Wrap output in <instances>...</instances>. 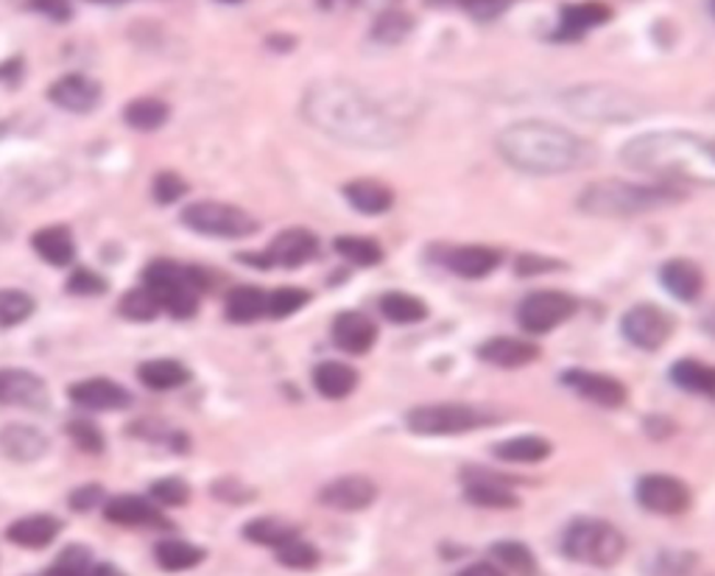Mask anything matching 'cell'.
I'll return each mask as SVG.
<instances>
[{"mask_svg":"<svg viewBox=\"0 0 715 576\" xmlns=\"http://www.w3.org/2000/svg\"><path fill=\"white\" fill-rule=\"evenodd\" d=\"M702 327L710 333V336L715 338V306L710 308V311L702 316Z\"/></svg>","mask_w":715,"mask_h":576,"instance_id":"58","label":"cell"},{"mask_svg":"<svg viewBox=\"0 0 715 576\" xmlns=\"http://www.w3.org/2000/svg\"><path fill=\"white\" fill-rule=\"evenodd\" d=\"M54 571L59 576H88L93 571V552L88 545H68L54 563Z\"/></svg>","mask_w":715,"mask_h":576,"instance_id":"46","label":"cell"},{"mask_svg":"<svg viewBox=\"0 0 715 576\" xmlns=\"http://www.w3.org/2000/svg\"><path fill=\"white\" fill-rule=\"evenodd\" d=\"M316 252V235L302 230V227H293V230L280 232V235L268 244L266 252H261V255H243V261H246V264H255L257 269H274V266H280V269H297V266L313 261Z\"/></svg>","mask_w":715,"mask_h":576,"instance_id":"10","label":"cell"},{"mask_svg":"<svg viewBox=\"0 0 715 576\" xmlns=\"http://www.w3.org/2000/svg\"><path fill=\"white\" fill-rule=\"evenodd\" d=\"M187 191V185L182 182L180 174H171V171H162V174L154 176V199L160 205H171V201L180 199Z\"/></svg>","mask_w":715,"mask_h":576,"instance_id":"51","label":"cell"},{"mask_svg":"<svg viewBox=\"0 0 715 576\" xmlns=\"http://www.w3.org/2000/svg\"><path fill=\"white\" fill-rule=\"evenodd\" d=\"M28 7L37 14H45L48 20H54V23H68V20L73 18L70 0H32Z\"/></svg>","mask_w":715,"mask_h":576,"instance_id":"54","label":"cell"},{"mask_svg":"<svg viewBox=\"0 0 715 576\" xmlns=\"http://www.w3.org/2000/svg\"><path fill=\"white\" fill-rule=\"evenodd\" d=\"M657 576H699L696 554H688V552L659 554Z\"/></svg>","mask_w":715,"mask_h":576,"instance_id":"47","label":"cell"},{"mask_svg":"<svg viewBox=\"0 0 715 576\" xmlns=\"http://www.w3.org/2000/svg\"><path fill=\"white\" fill-rule=\"evenodd\" d=\"M551 269H560V264H554V261H537V257H520V264H517V272L520 275H534V272H551Z\"/></svg>","mask_w":715,"mask_h":576,"instance_id":"55","label":"cell"},{"mask_svg":"<svg viewBox=\"0 0 715 576\" xmlns=\"http://www.w3.org/2000/svg\"><path fill=\"white\" fill-rule=\"evenodd\" d=\"M500 261H504V252L484 244L453 246V250L442 252V264L453 275L466 277V280H478V277L492 275L500 266Z\"/></svg>","mask_w":715,"mask_h":576,"instance_id":"18","label":"cell"},{"mask_svg":"<svg viewBox=\"0 0 715 576\" xmlns=\"http://www.w3.org/2000/svg\"><path fill=\"white\" fill-rule=\"evenodd\" d=\"M562 383L570 387L573 392H579L585 401L598 403L603 408H621L626 403L628 392L621 381H615L612 376H603V372H590V370H570L562 376Z\"/></svg>","mask_w":715,"mask_h":576,"instance_id":"15","label":"cell"},{"mask_svg":"<svg viewBox=\"0 0 715 576\" xmlns=\"http://www.w3.org/2000/svg\"><path fill=\"white\" fill-rule=\"evenodd\" d=\"M380 311L383 316L397 325H411V322H423L428 316V306L419 297L403 295V291H389L380 297Z\"/></svg>","mask_w":715,"mask_h":576,"instance_id":"38","label":"cell"},{"mask_svg":"<svg viewBox=\"0 0 715 576\" xmlns=\"http://www.w3.org/2000/svg\"><path fill=\"white\" fill-rule=\"evenodd\" d=\"M104 518L118 523V527H154L160 523V515L149 502L137 495H118L104 507Z\"/></svg>","mask_w":715,"mask_h":576,"instance_id":"29","label":"cell"},{"mask_svg":"<svg viewBox=\"0 0 715 576\" xmlns=\"http://www.w3.org/2000/svg\"><path fill=\"white\" fill-rule=\"evenodd\" d=\"M308 300H311V295L302 291V288H277V291H272L266 297V313L272 320H286V316H291V313H297L299 308L305 306Z\"/></svg>","mask_w":715,"mask_h":576,"instance_id":"45","label":"cell"},{"mask_svg":"<svg viewBox=\"0 0 715 576\" xmlns=\"http://www.w3.org/2000/svg\"><path fill=\"white\" fill-rule=\"evenodd\" d=\"M336 252L347 257L355 266H378L383 261V250L374 239H364V235H342L336 239Z\"/></svg>","mask_w":715,"mask_h":576,"instance_id":"40","label":"cell"},{"mask_svg":"<svg viewBox=\"0 0 715 576\" xmlns=\"http://www.w3.org/2000/svg\"><path fill=\"white\" fill-rule=\"evenodd\" d=\"M243 538L250 540V543L277 549V545L288 543L291 538H299V529L297 523L280 518V515H266V518L250 520V523L243 527Z\"/></svg>","mask_w":715,"mask_h":576,"instance_id":"31","label":"cell"},{"mask_svg":"<svg viewBox=\"0 0 715 576\" xmlns=\"http://www.w3.org/2000/svg\"><path fill=\"white\" fill-rule=\"evenodd\" d=\"M495 457L504 462H520V464H534L542 459L551 457V442L542 437H515L506 442L495 445Z\"/></svg>","mask_w":715,"mask_h":576,"instance_id":"37","label":"cell"},{"mask_svg":"<svg viewBox=\"0 0 715 576\" xmlns=\"http://www.w3.org/2000/svg\"><path fill=\"white\" fill-rule=\"evenodd\" d=\"M0 403L3 406L45 408L48 406V387L39 376L28 370H0Z\"/></svg>","mask_w":715,"mask_h":576,"instance_id":"17","label":"cell"},{"mask_svg":"<svg viewBox=\"0 0 715 576\" xmlns=\"http://www.w3.org/2000/svg\"><path fill=\"white\" fill-rule=\"evenodd\" d=\"M88 576H126V574L120 568H115V565L101 563V565H93V571H90Z\"/></svg>","mask_w":715,"mask_h":576,"instance_id":"57","label":"cell"},{"mask_svg":"<svg viewBox=\"0 0 715 576\" xmlns=\"http://www.w3.org/2000/svg\"><path fill=\"white\" fill-rule=\"evenodd\" d=\"M0 451L12 462H37L48 451V439L32 426H7L0 431Z\"/></svg>","mask_w":715,"mask_h":576,"instance_id":"26","label":"cell"},{"mask_svg":"<svg viewBox=\"0 0 715 576\" xmlns=\"http://www.w3.org/2000/svg\"><path fill=\"white\" fill-rule=\"evenodd\" d=\"M576 300L565 291H537V295L526 297L517 308V322L526 333H551L554 327H560L562 322H567L576 313Z\"/></svg>","mask_w":715,"mask_h":576,"instance_id":"9","label":"cell"},{"mask_svg":"<svg viewBox=\"0 0 715 576\" xmlns=\"http://www.w3.org/2000/svg\"><path fill=\"white\" fill-rule=\"evenodd\" d=\"M151 495L162 507H180V504L187 502L191 489H187V484L182 479H160V482L151 484Z\"/></svg>","mask_w":715,"mask_h":576,"instance_id":"48","label":"cell"},{"mask_svg":"<svg viewBox=\"0 0 715 576\" xmlns=\"http://www.w3.org/2000/svg\"><path fill=\"white\" fill-rule=\"evenodd\" d=\"M68 434H70V439L79 445L81 451L99 453L101 448H104V437H101L99 428H95L93 423H88V421H73L68 426Z\"/></svg>","mask_w":715,"mask_h":576,"instance_id":"50","label":"cell"},{"mask_svg":"<svg viewBox=\"0 0 715 576\" xmlns=\"http://www.w3.org/2000/svg\"><path fill=\"white\" fill-rule=\"evenodd\" d=\"M302 113L316 129L342 143L387 149L403 138L397 120L349 82H324L311 88Z\"/></svg>","mask_w":715,"mask_h":576,"instance_id":"1","label":"cell"},{"mask_svg":"<svg viewBox=\"0 0 715 576\" xmlns=\"http://www.w3.org/2000/svg\"><path fill=\"white\" fill-rule=\"evenodd\" d=\"M671 376L677 387L688 389V392H699V395H707L715 401V367L684 358V361L673 364Z\"/></svg>","mask_w":715,"mask_h":576,"instance_id":"36","label":"cell"},{"mask_svg":"<svg viewBox=\"0 0 715 576\" xmlns=\"http://www.w3.org/2000/svg\"><path fill=\"white\" fill-rule=\"evenodd\" d=\"M495 421L498 414L489 406H473V403H428V406L411 408L405 417L408 431L423 434V437H453V434L495 426Z\"/></svg>","mask_w":715,"mask_h":576,"instance_id":"7","label":"cell"},{"mask_svg":"<svg viewBox=\"0 0 715 576\" xmlns=\"http://www.w3.org/2000/svg\"><path fill=\"white\" fill-rule=\"evenodd\" d=\"M59 532H62V520L54 515H28V518L14 520L7 529V538L20 549H45L57 540Z\"/></svg>","mask_w":715,"mask_h":576,"instance_id":"24","label":"cell"},{"mask_svg":"<svg viewBox=\"0 0 715 576\" xmlns=\"http://www.w3.org/2000/svg\"><path fill=\"white\" fill-rule=\"evenodd\" d=\"M623 163L671 182L715 185V140L693 133H646L623 146Z\"/></svg>","mask_w":715,"mask_h":576,"instance_id":"2","label":"cell"},{"mask_svg":"<svg viewBox=\"0 0 715 576\" xmlns=\"http://www.w3.org/2000/svg\"><path fill=\"white\" fill-rule=\"evenodd\" d=\"M464 498L481 509H517L520 498L515 489L498 476L481 473V470H466L464 473Z\"/></svg>","mask_w":715,"mask_h":576,"instance_id":"16","label":"cell"},{"mask_svg":"<svg viewBox=\"0 0 715 576\" xmlns=\"http://www.w3.org/2000/svg\"><path fill=\"white\" fill-rule=\"evenodd\" d=\"M48 99L57 104V107L70 110V113H90V110L99 107L101 101V88L81 73H70L57 79L50 84Z\"/></svg>","mask_w":715,"mask_h":576,"instance_id":"21","label":"cell"},{"mask_svg":"<svg viewBox=\"0 0 715 576\" xmlns=\"http://www.w3.org/2000/svg\"><path fill=\"white\" fill-rule=\"evenodd\" d=\"M140 381L149 389H176L182 383L191 381L185 364L174 361V358H157V361L140 364Z\"/></svg>","mask_w":715,"mask_h":576,"instance_id":"33","label":"cell"},{"mask_svg":"<svg viewBox=\"0 0 715 576\" xmlns=\"http://www.w3.org/2000/svg\"><path fill=\"white\" fill-rule=\"evenodd\" d=\"M34 300L18 288H3L0 291V327H12L32 316Z\"/></svg>","mask_w":715,"mask_h":576,"instance_id":"44","label":"cell"},{"mask_svg":"<svg viewBox=\"0 0 715 576\" xmlns=\"http://www.w3.org/2000/svg\"><path fill=\"white\" fill-rule=\"evenodd\" d=\"M266 291H261V288L255 286L235 288V291H230V297H227V316H230L232 322H241V325L261 320L263 313H266Z\"/></svg>","mask_w":715,"mask_h":576,"instance_id":"35","label":"cell"},{"mask_svg":"<svg viewBox=\"0 0 715 576\" xmlns=\"http://www.w3.org/2000/svg\"><path fill=\"white\" fill-rule=\"evenodd\" d=\"M459 576H506L495 563H473L466 565Z\"/></svg>","mask_w":715,"mask_h":576,"instance_id":"56","label":"cell"},{"mask_svg":"<svg viewBox=\"0 0 715 576\" xmlns=\"http://www.w3.org/2000/svg\"><path fill=\"white\" fill-rule=\"evenodd\" d=\"M567 104H570L573 113L581 115V118L596 120H626L641 115L635 101H618V95L612 93V90H579V93L567 95Z\"/></svg>","mask_w":715,"mask_h":576,"instance_id":"14","label":"cell"},{"mask_svg":"<svg viewBox=\"0 0 715 576\" xmlns=\"http://www.w3.org/2000/svg\"><path fill=\"white\" fill-rule=\"evenodd\" d=\"M492 557L515 576H542L534 552L526 543H517V540H504V543L492 545Z\"/></svg>","mask_w":715,"mask_h":576,"instance_id":"34","label":"cell"},{"mask_svg":"<svg viewBox=\"0 0 715 576\" xmlns=\"http://www.w3.org/2000/svg\"><path fill=\"white\" fill-rule=\"evenodd\" d=\"M182 224L187 230L212 235V239H246L257 232V221L246 210L221 201H194L182 210Z\"/></svg>","mask_w":715,"mask_h":576,"instance_id":"8","label":"cell"},{"mask_svg":"<svg viewBox=\"0 0 715 576\" xmlns=\"http://www.w3.org/2000/svg\"><path fill=\"white\" fill-rule=\"evenodd\" d=\"M106 283L101 280L95 272L90 269H79L73 272V277H70L68 283V291L70 295H79V297H90V295H104Z\"/></svg>","mask_w":715,"mask_h":576,"instance_id":"52","label":"cell"},{"mask_svg":"<svg viewBox=\"0 0 715 576\" xmlns=\"http://www.w3.org/2000/svg\"><path fill=\"white\" fill-rule=\"evenodd\" d=\"M154 557L162 571L176 574V571L196 568V565L205 560V549H199V545L194 543H185V540H162V543H157Z\"/></svg>","mask_w":715,"mask_h":576,"instance_id":"32","label":"cell"},{"mask_svg":"<svg viewBox=\"0 0 715 576\" xmlns=\"http://www.w3.org/2000/svg\"><path fill=\"white\" fill-rule=\"evenodd\" d=\"M333 342L349 356H364L378 342V327L361 311H344L333 322Z\"/></svg>","mask_w":715,"mask_h":576,"instance_id":"19","label":"cell"},{"mask_svg":"<svg viewBox=\"0 0 715 576\" xmlns=\"http://www.w3.org/2000/svg\"><path fill=\"white\" fill-rule=\"evenodd\" d=\"M274 552H277V563L291 571H313L322 563V554H319L316 545L302 538H291L288 543L277 545Z\"/></svg>","mask_w":715,"mask_h":576,"instance_id":"41","label":"cell"},{"mask_svg":"<svg viewBox=\"0 0 715 576\" xmlns=\"http://www.w3.org/2000/svg\"><path fill=\"white\" fill-rule=\"evenodd\" d=\"M621 331L623 336H626L628 345L654 353L671 338L673 320L671 313L662 311V308L657 306H635L628 308L626 316H623Z\"/></svg>","mask_w":715,"mask_h":576,"instance_id":"11","label":"cell"},{"mask_svg":"<svg viewBox=\"0 0 715 576\" xmlns=\"http://www.w3.org/2000/svg\"><path fill=\"white\" fill-rule=\"evenodd\" d=\"M313 387L327 401H342V398L353 395L358 387V372L342 361H324L313 370Z\"/></svg>","mask_w":715,"mask_h":576,"instance_id":"28","label":"cell"},{"mask_svg":"<svg viewBox=\"0 0 715 576\" xmlns=\"http://www.w3.org/2000/svg\"><path fill=\"white\" fill-rule=\"evenodd\" d=\"M612 20V7L603 0H585V3H570L560 14V32L556 39H579L592 28H601Z\"/></svg>","mask_w":715,"mask_h":576,"instance_id":"20","label":"cell"},{"mask_svg":"<svg viewBox=\"0 0 715 576\" xmlns=\"http://www.w3.org/2000/svg\"><path fill=\"white\" fill-rule=\"evenodd\" d=\"M411 28H414V18H411L408 12H403V9H389V12H383L374 20L372 37L387 45L403 43L411 34Z\"/></svg>","mask_w":715,"mask_h":576,"instance_id":"43","label":"cell"},{"mask_svg":"<svg viewBox=\"0 0 715 576\" xmlns=\"http://www.w3.org/2000/svg\"><path fill=\"white\" fill-rule=\"evenodd\" d=\"M34 250L43 261H48L50 266H68L76 255L73 235L68 227H45L34 235Z\"/></svg>","mask_w":715,"mask_h":576,"instance_id":"30","label":"cell"},{"mask_svg":"<svg viewBox=\"0 0 715 576\" xmlns=\"http://www.w3.org/2000/svg\"><path fill=\"white\" fill-rule=\"evenodd\" d=\"M498 151L511 169L522 174L554 176L587 163V143L573 133L547 120H520L504 129Z\"/></svg>","mask_w":715,"mask_h":576,"instance_id":"3","label":"cell"},{"mask_svg":"<svg viewBox=\"0 0 715 576\" xmlns=\"http://www.w3.org/2000/svg\"><path fill=\"white\" fill-rule=\"evenodd\" d=\"M70 398L76 406L93 408V412H115V408L129 406V392L120 383L106 381V378H90L70 387Z\"/></svg>","mask_w":715,"mask_h":576,"instance_id":"22","label":"cell"},{"mask_svg":"<svg viewBox=\"0 0 715 576\" xmlns=\"http://www.w3.org/2000/svg\"><path fill=\"white\" fill-rule=\"evenodd\" d=\"M562 554L573 563L592 565V568H612L626 554V538L621 529L601 518H579L567 527L562 538Z\"/></svg>","mask_w":715,"mask_h":576,"instance_id":"5","label":"cell"},{"mask_svg":"<svg viewBox=\"0 0 715 576\" xmlns=\"http://www.w3.org/2000/svg\"><path fill=\"white\" fill-rule=\"evenodd\" d=\"M88 3H99V7H120L126 0H88Z\"/></svg>","mask_w":715,"mask_h":576,"instance_id":"59","label":"cell"},{"mask_svg":"<svg viewBox=\"0 0 715 576\" xmlns=\"http://www.w3.org/2000/svg\"><path fill=\"white\" fill-rule=\"evenodd\" d=\"M160 311H162L160 300H157V295L149 286L131 288V291H126L124 295V300H120V313H124L126 320L149 322L154 320Z\"/></svg>","mask_w":715,"mask_h":576,"instance_id":"42","label":"cell"},{"mask_svg":"<svg viewBox=\"0 0 715 576\" xmlns=\"http://www.w3.org/2000/svg\"><path fill=\"white\" fill-rule=\"evenodd\" d=\"M101 502H104V489H101L99 484H84V487L73 489L68 498V504L76 512H90V509L99 507Z\"/></svg>","mask_w":715,"mask_h":576,"instance_id":"53","label":"cell"},{"mask_svg":"<svg viewBox=\"0 0 715 576\" xmlns=\"http://www.w3.org/2000/svg\"><path fill=\"white\" fill-rule=\"evenodd\" d=\"M682 199V191L662 182V185H632L621 180L592 182L581 191L579 207L590 216L601 219H628L648 210H659Z\"/></svg>","mask_w":715,"mask_h":576,"instance_id":"4","label":"cell"},{"mask_svg":"<svg viewBox=\"0 0 715 576\" xmlns=\"http://www.w3.org/2000/svg\"><path fill=\"white\" fill-rule=\"evenodd\" d=\"M378 498V484L367 476H342L336 482L324 484L319 493V502L338 512H361L372 507Z\"/></svg>","mask_w":715,"mask_h":576,"instance_id":"13","label":"cell"},{"mask_svg":"<svg viewBox=\"0 0 715 576\" xmlns=\"http://www.w3.org/2000/svg\"><path fill=\"white\" fill-rule=\"evenodd\" d=\"M637 504L654 515H682L691 507V489L673 476L648 473L637 482Z\"/></svg>","mask_w":715,"mask_h":576,"instance_id":"12","label":"cell"},{"mask_svg":"<svg viewBox=\"0 0 715 576\" xmlns=\"http://www.w3.org/2000/svg\"><path fill=\"white\" fill-rule=\"evenodd\" d=\"M349 0H322L324 9H333V7H347Z\"/></svg>","mask_w":715,"mask_h":576,"instance_id":"60","label":"cell"},{"mask_svg":"<svg viewBox=\"0 0 715 576\" xmlns=\"http://www.w3.org/2000/svg\"><path fill=\"white\" fill-rule=\"evenodd\" d=\"M124 120L137 133H154L169 120V107L157 99H137L126 104Z\"/></svg>","mask_w":715,"mask_h":576,"instance_id":"39","label":"cell"},{"mask_svg":"<svg viewBox=\"0 0 715 576\" xmlns=\"http://www.w3.org/2000/svg\"><path fill=\"white\" fill-rule=\"evenodd\" d=\"M146 286L157 295L162 311H169L176 320H187L199 308L205 277L194 266H182L176 261H154L146 269Z\"/></svg>","mask_w":715,"mask_h":576,"instance_id":"6","label":"cell"},{"mask_svg":"<svg viewBox=\"0 0 715 576\" xmlns=\"http://www.w3.org/2000/svg\"><path fill=\"white\" fill-rule=\"evenodd\" d=\"M344 196H347L349 205L364 216H380L392 210L394 205V191L387 188L383 182L378 180H355L344 188Z\"/></svg>","mask_w":715,"mask_h":576,"instance_id":"27","label":"cell"},{"mask_svg":"<svg viewBox=\"0 0 715 576\" xmlns=\"http://www.w3.org/2000/svg\"><path fill=\"white\" fill-rule=\"evenodd\" d=\"M659 280L668 288V295H673L682 302H693L704 288V275L699 264L688 261V257H673L659 269Z\"/></svg>","mask_w":715,"mask_h":576,"instance_id":"25","label":"cell"},{"mask_svg":"<svg viewBox=\"0 0 715 576\" xmlns=\"http://www.w3.org/2000/svg\"><path fill=\"white\" fill-rule=\"evenodd\" d=\"M461 9L473 20H481V23H489V20L500 18L511 9L515 0H459Z\"/></svg>","mask_w":715,"mask_h":576,"instance_id":"49","label":"cell"},{"mask_svg":"<svg viewBox=\"0 0 715 576\" xmlns=\"http://www.w3.org/2000/svg\"><path fill=\"white\" fill-rule=\"evenodd\" d=\"M478 356L484 358V361L495 364V367H504V370H517V367H526V364L537 361V358H540V347L526 342V338L495 336L489 338L486 345H481Z\"/></svg>","mask_w":715,"mask_h":576,"instance_id":"23","label":"cell"},{"mask_svg":"<svg viewBox=\"0 0 715 576\" xmlns=\"http://www.w3.org/2000/svg\"><path fill=\"white\" fill-rule=\"evenodd\" d=\"M221 3H241V0H221Z\"/></svg>","mask_w":715,"mask_h":576,"instance_id":"61","label":"cell"},{"mask_svg":"<svg viewBox=\"0 0 715 576\" xmlns=\"http://www.w3.org/2000/svg\"><path fill=\"white\" fill-rule=\"evenodd\" d=\"M710 9H713V14H715V0H710Z\"/></svg>","mask_w":715,"mask_h":576,"instance_id":"62","label":"cell"}]
</instances>
